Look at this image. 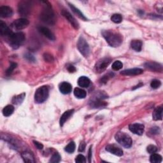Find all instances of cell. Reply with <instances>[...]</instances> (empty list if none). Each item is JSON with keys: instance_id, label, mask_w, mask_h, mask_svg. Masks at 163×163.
I'll list each match as a JSON object with an SVG mask.
<instances>
[{"instance_id": "27", "label": "cell", "mask_w": 163, "mask_h": 163, "mask_svg": "<svg viewBox=\"0 0 163 163\" xmlns=\"http://www.w3.org/2000/svg\"><path fill=\"white\" fill-rule=\"evenodd\" d=\"M14 107L12 105H7L3 109V116L5 117H9L14 113Z\"/></svg>"}, {"instance_id": "36", "label": "cell", "mask_w": 163, "mask_h": 163, "mask_svg": "<svg viewBox=\"0 0 163 163\" xmlns=\"http://www.w3.org/2000/svg\"><path fill=\"white\" fill-rule=\"evenodd\" d=\"M43 58H44V60L46 62H48V63H52L54 61L53 56L51 54H49V53L44 54Z\"/></svg>"}, {"instance_id": "33", "label": "cell", "mask_w": 163, "mask_h": 163, "mask_svg": "<svg viewBox=\"0 0 163 163\" xmlns=\"http://www.w3.org/2000/svg\"><path fill=\"white\" fill-rule=\"evenodd\" d=\"M61 157L59 153L55 152L54 154L52 155V156L51 157V159H50V162H52V163L59 162L61 161Z\"/></svg>"}, {"instance_id": "8", "label": "cell", "mask_w": 163, "mask_h": 163, "mask_svg": "<svg viewBox=\"0 0 163 163\" xmlns=\"http://www.w3.org/2000/svg\"><path fill=\"white\" fill-rule=\"evenodd\" d=\"M112 59L110 58H108V57H105V58L101 59L97 62L96 64V71L98 73H101L107 69Z\"/></svg>"}, {"instance_id": "32", "label": "cell", "mask_w": 163, "mask_h": 163, "mask_svg": "<svg viewBox=\"0 0 163 163\" xmlns=\"http://www.w3.org/2000/svg\"><path fill=\"white\" fill-rule=\"evenodd\" d=\"M65 151L68 153H73L75 150V144L73 141L70 142L64 149Z\"/></svg>"}, {"instance_id": "29", "label": "cell", "mask_w": 163, "mask_h": 163, "mask_svg": "<svg viewBox=\"0 0 163 163\" xmlns=\"http://www.w3.org/2000/svg\"><path fill=\"white\" fill-rule=\"evenodd\" d=\"M25 93H22L21 94H19L18 96H14L12 99V102L14 104H20L21 103L24 99V97H25Z\"/></svg>"}, {"instance_id": "40", "label": "cell", "mask_w": 163, "mask_h": 163, "mask_svg": "<svg viewBox=\"0 0 163 163\" xmlns=\"http://www.w3.org/2000/svg\"><path fill=\"white\" fill-rule=\"evenodd\" d=\"M33 143H34V145L36 146V147L38 149H43V144H42L40 142H38L37 141H33Z\"/></svg>"}, {"instance_id": "37", "label": "cell", "mask_w": 163, "mask_h": 163, "mask_svg": "<svg viewBox=\"0 0 163 163\" xmlns=\"http://www.w3.org/2000/svg\"><path fill=\"white\" fill-rule=\"evenodd\" d=\"M147 152L149 153V154H154V153H156L157 151V148L155 145H150L147 147Z\"/></svg>"}, {"instance_id": "6", "label": "cell", "mask_w": 163, "mask_h": 163, "mask_svg": "<svg viewBox=\"0 0 163 163\" xmlns=\"http://www.w3.org/2000/svg\"><path fill=\"white\" fill-rule=\"evenodd\" d=\"M77 48L79 52L85 57L89 56L90 48L88 43L83 36H80L77 42Z\"/></svg>"}, {"instance_id": "17", "label": "cell", "mask_w": 163, "mask_h": 163, "mask_svg": "<svg viewBox=\"0 0 163 163\" xmlns=\"http://www.w3.org/2000/svg\"><path fill=\"white\" fill-rule=\"evenodd\" d=\"M143 71L141 68H132L125 70L120 72V74L125 76H135L143 73Z\"/></svg>"}, {"instance_id": "44", "label": "cell", "mask_w": 163, "mask_h": 163, "mask_svg": "<svg viewBox=\"0 0 163 163\" xmlns=\"http://www.w3.org/2000/svg\"><path fill=\"white\" fill-rule=\"evenodd\" d=\"M91 156H92V150H91V147L89 149V162H91Z\"/></svg>"}, {"instance_id": "34", "label": "cell", "mask_w": 163, "mask_h": 163, "mask_svg": "<svg viewBox=\"0 0 163 163\" xmlns=\"http://www.w3.org/2000/svg\"><path fill=\"white\" fill-rule=\"evenodd\" d=\"M17 66V63H11L10 66V67H9V68H8V70H6V75L7 76L10 75L12 73V72L14 70V69L16 68Z\"/></svg>"}, {"instance_id": "15", "label": "cell", "mask_w": 163, "mask_h": 163, "mask_svg": "<svg viewBox=\"0 0 163 163\" xmlns=\"http://www.w3.org/2000/svg\"><path fill=\"white\" fill-rule=\"evenodd\" d=\"M38 31H39L42 35H43L48 39L54 41L55 40V37L54 33L49 30V28L45 27H40L38 28Z\"/></svg>"}, {"instance_id": "2", "label": "cell", "mask_w": 163, "mask_h": 163, "mask_svg": "<svg viewBox=\"0 0 163 163\" xmlns=\"http://www.w3.org/2000/svg\"><path fill=\"white\" fill-rule=\"evenodd\" d=\"M40 19L44 23L49 25H54L55 23V17L54 13L52 9V6L49 5H45V8L40 14Z\"/></svg>"}, {"instance_id": "10", "label": "cell", "mask_w": 163, "mask_h": 163, "mask_svg": "<svg viewBox=\"0 0 163 163\" xmlns=\"http://www.w3.org/2000/svg\"><path fill=\"white\" fill-rule=\"evenodd\" d=\"M61 14L65 17L66 20L71 24V26L75 29H76V30H78V29L79 28V24L77 21H76V19L72 16V15L69 12L66 10H63Z\"/></svg>"}, {"instance_id": "20", "label": "cell", "mask_w": 163, "mask_h": 163, "mask_svg": "<svg viewBox=\"0 0 163 163\" xmlns=\"http://www.w3.org/2000/svg\"><path fill=\"white\" fill-rule=\"evenodd\" d=\"M74 113V110H67L66 111L60 118V120H59V123H60V126H63L64 125V124L66 122V120H68L72 115Z\"/></svg>"}, {"instance_id": "19", "label": "cell", "mask_w": 163, "mask_h": 163, "mask_svg": "<svg viewBox=\"0 0 163 163\" xmlns=\"http://www.w3.org/2000/svg\"><path fill=\"white\" fill-rule=\"evenodd\" d=\"M59 90H60L61 93H63L64 94H68L71 92L72 86L70 83L64 82L60 84Z\"/></svg>"}, {"instance_id": "24", "label": "cell", "mask_w": 163, "mask_h": 163, "mask_svg": "<svg viewBox=\"0 0 163 163\" xmlns=\"http://www.w3.org/2000/svg\"><path fill=\"white\" fill-rule=\"evenodd\" d=\"M68 5H69L70 8L71 9V10L73 11V12L75 15H77L80 18L82 19V20H84V21H87V20H88L87 18H86V17H85V15H84L80 12V10L79 9H78L77 8H76L73 5H72V4H71V3H68Z\"/></svg>"}, {"instance_id": "4", "label": "cell", "mask_w": 163, "mask_h": 163, "mask_svg": "<svg viewBox=\"0 0 163 163\" xmlns=\"http://www.w3.org/2000/svg\"><path fill=\"white\" fill-rule=\"evenodd\" d=\"M115 138L116 141L122 147L126 149L130 148L132 146V141L131 138L127 135L126 133L123 132H118L115 135Z\"/></svg>"}, {"instance_id": "16", "label": "cell", "mask_w": 163, "mask_h": 163, "mask_svg": "<svg viewBox=\"0 0 163 163\" xmlns=\"http://www.w3.org/2000/svg\"><path fill=\"white\" fill-rule=\"evenodd\" d=\"M13 15V10L8 6H2L0 7V17L2 18L10 17Z\"/></svg>"}, {"instance_id": "31", "label": "cell", "mask_w": 163, "mask_h": 163, "mask_svg": "<svg viewBox=\"0 0 163 163\" xmlns=\"http://www.w3.org/2000/svg\"><path fill=\"white\" fill-rule=\"evenodd\" d=\"M123 67V64L121 61H115L112 66V68L114 71H118L120 70V69L122 68Z\"/></svg>"}, {"instance_id": "14", "label": "cell", "mask_w": 163, "mask_h": 163, "mask_svg": "<svg viewBox=\"0 0 163 163\" xmlns=\"http://www.w3.org/2000/svg\"><path fill=\"white\" fill-rule=\"evenodd\" d=\"M106 150L110 152L111 154L117 156H123V150L116 145H108L106 147Z\"/></svg>"}, {"instance_id": "39", "label": "cell", "mask_w": 163, "mask_h": 163, "mask_svg": "<svg viewBox=\"0 0 163 163\" xmlns=\"http://www.w3.org/2000/svg\"><path fill=\"white\" fill-rule=\"evenodd\" d=\"M25 58H26L29 61H30V62H35V57L30 54H26L25 55Z\"/></svg>"}, {"instance_id": "18", "label": "cell", "mask_w": 163, "mask_h": 163, "mask_svg": "<svg viewBox=\"0 0 163 163\" xmlns=\"http://www.w3.org/2000/svg\"><path fill=\"white\" fill-rule=\"evenodd\" d=\"M13 33L10 30V28L8 27L6 23L3 22L2 21H0V34L2 36H10Z\"/></svg>"}, {"instance_id": "7", "label": "cell", "mask_w": 163, "mask_h": 163, "mask_svg": "<svg viewBox=\"0 0 163 163\" xmlns=\"http://www.w3.org/2000/svg\"><path fill=\"white\" fill-rule=\"evenodd\" d=\"M31 10V3L28 1H22L18 5V12L21 16H27Z\"/></svg>"}, {"instance_id": "43", "label": "cell", "mask_w": 163, "mask_h": 163, "mask_svg": "<svg viewBox=\"0 0 163 163\" xmlns=\"http://www.w3.org/2000/svg\"><path fill=\"white\" fill-rule=\"evenodd\" d=\"M85 143L84 142H81L79 148V151L83 152L85 150Z\"/></svg>"}, {"instance_id": "9", "label": "cell", "mask_w": 163, "mask_h": 163, "mask_svg": "<svg viewBox=\"0 0 163 163\" xmlns=\"http://www.w3.org/2000/svg\"><path fill=\"white\" fill-rule=\"evenodd\" d=\"M30 24V22L26 18H21L14 21L12 24V27L16 30H22L23 29L27 27Z\"/></svg>"}, {"instance_id": "12", "label": "cell", "mask_w": 163, "mask_h": 163, "mask_svg": "<svg viewBox=\"0 0 163 163\" xmlns=\"http://www.w3.org/2000/svg\"><path fill=\"white\" fill-rule=\"evenodd\" d=\"M129 129L135 135L141 136L144 132V126L141 124H132L129 125Z\"/></svg>"}, {"instance_id": "25", "label": "cell", "mask_w": 163, "mask_h": 163, "mask_svg": "<svg viewBox=\"0 0 163 163\" xmlns=\"http://www.w3.org/2000/svg\"><path fill=\"white\" fill-rule=\"evenodd\" d=\"M142 42L140 40H134L131 42V47L133 50L137 52H140L142 49Z\"/></svg>"}, {"instance_id": "22", "label": "cell", "mask_w": 163, "mask_h": 163, "mask_svg": "<svg viewBox=\"0 0 163 163\" xmlns=\"http://www.w3.org/2000/svg\"><path fill=\"white\" fill-rule=\"evenodd\" d=\"M162 111H163V109H162V107L161 106L157 107L152 113V119H154V120H162Z\"/></svg>"}, {"instance_id": "28", "label": "cell", "mask_w": 163, "mask_h": 163, "mask_svg": "<svg viewBox=\"0 0 163 163\" xmlns=\"http://www.w3.org/2000/svg\"><path fill=\"white\" fill-rule=\"evenodd\" d=\"M162 156L157 154H152L150 157V161L152 163H160L162 162Z\"/></svg>"}, {"instance_id": "21", "label": "cell", "mask_w": 163, "mask_h": 163, "mask_svg": "<svg viewBox=\"0 0 163 163\" xmlns=\"http://www.w3.org/2000/svg\"><path fill=\"white\" fill-rule=\"evenodd\" d=\"M22 157L25 162H29V163H32L35 162L34 156L30 152H24L22 153Z\"/></svg>"}, {"instance_id": "1", "label": "cell", "mask_w": 163, "mask_h": 163, "mask_svg": "<svg viewBox=\"0 0 163 163\" xmlns=\"http://www.w3.org/2000/svg\"><path fill=\"white\" fill-rule=\"evenodd\" d=\"M102 35L109 45L113 47H119L123 42L122 36L119 33L113 30H103Z\"/></svg>"}, {"instance_id": "5", "label": "cell", "mask_w": 163, "mask_h": 163, "mask_svg": "<svg viewBox=\"0 0 163 163\" xmlns=\"http://www.w3.org/2000/svg\"><path fill=\"white\" fill-rule=\"evenodd\" d=\"M49 91L47 86H42L38 88L35 94V101L36 103H42L49 97Z\"/></svg>"}, {"instance_id": "11", "label": "cell", "mask_w": 163, "mask_h": 163, "mask_svg": "<svg viewBox=\"0 0 163 163\" xmlns=\"http://www.w3.org/2000/svg\"><path fill=\"white\" fill-rule=\"evenodd\" d=\"M104 98L103 94H100L99 96H97L96 98H95V99L91 102V106L93 108H101L104 107L105 106H107V103L103 101Z\"/></svg>"}, {"instance_id": "26", "label": "cell", "mask_w": 163, "mask_h": 163, "mask_svg": "<svg viewBox=\"0 0 163 163\" xmlns=\"http://www.w3.org/2000/svg\"><path fill=\"white\" fill-rule=\"evenodd\" d=\"M74 95L75 96L76 98L79 99H84L86 97L87 93H86V92L84 89L76 88L74 89Z\"/></svg>"}, {"instance_id": "23", "label": "cell", "mask_w": 163, "mask_h": 163, "mask_svg": "<svg viewBox=\"0 0 163 163\" xmlns=\"http://www.w3.org/2000/svg\"><path fill=\"white\" fill-rule=\"evenodd\" d=\"M91 84V80L87 76H80V77L78 80V84L80 87L82 88H88Z\"/></svg>"}, {"instance_id": "35", "label": "cell", "mask_w": 163, "mask_h": 163, "mask_svg": "<svg viewBox=\"0 0 163 163\" xmlns=\"http://www.w3.org/2000/svg\"><path fill=\"white\" fill-rule=\"evenodd\" d=\"M161 85V82L158 80H153L151 82L150 86L152 89H157Z\"/></svg>"}, {"instance_id": "3", "label": "cell", "mask_w": 163, "mask_h": 163, "mask_svg": "<svg viewBox=\"0 0 163 163\" xmlns=\"http://www.w3.org/2000/svg\"><path fill=\"white\" fill-rule=\"evenodd\" d=\"M25 40V35L22 32L12 33L9 36L10 45L14 49H17L24 43Z\"/></svg>"}, {"instance_id": "38", "label": "cell", "mask_w": 163, "mask_h": 163, "mask_svg": "<svg viewBox=\"0 0 163 163\" xmlns=\"http://www.w3.org/2000/svg\"><path fill=\"white\" fill-rule=\"evenodd\" d=\"M75 162L77 163H85L86 162V159H85V157L83 155L79 154L76 156L75 159Z\"/></svg>"}, {"instance_id": "13", "label": "cell", "mask_w": 163, "mask_h": 163, "mask_svg": "<svg viewBox=\"0 0 163 163\" xmlns=\"http://www.w3.org/2000/svg\"><path fill=\"white\" fill-rule=\"evenodd\" d=\"M145 66L147 68L149 69L151 71H155V72H160L162 71V66L156 62L149 61L145 63Z\"/></svg>"}, {"instance_id": "30", "label": "cell", "mask_w": 163, "mask_h": 163, "mask_svg": "<svg viewBox=\"0 0 163 163\" xmlns=\"http://www.w3.org/2000/svg\"><path fill=\"white\" fill-rule=\"evenodd\" d=\"M111 20L112 22L116 24H119L122 22V17L120 14H113L112 17H111Z\"/></svg>"}, {"instance_id": "41", "label": "cell", "mask_w": 163, "mask_h": 163, "mask_svg": "<svg viewBox=\"0 0 163 163\" xmlns=\"http://www.w3.org/2000/svg\"><path fill=\"white\" fill-rule=\"evenodd\" d=\"M67 69H68V71L70 72V73H74L75 71H76V68L75 67L71 64H70L68 66V67H67Z\"/></svg>"}, {"instance_id": "42", "label": "cell", "mask_w": 163, "mask_h": 163, "mask_svg": "<svg viewBox=\"0 0 163 163\" xmlns=\"http://www.w3.org/2000/svg\"><path fill=\"white\" fill-rule=\"evenodd\" d=\"M160 132V129L157 128V127H154V128H152L150 130V132L152 134H158Z\"/></svg>"}]
</instances>
